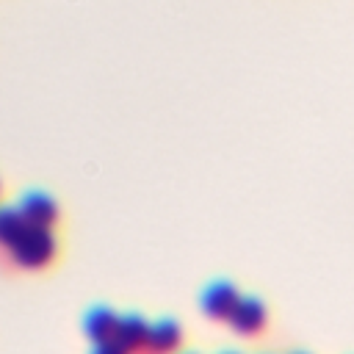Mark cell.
<instances>
[{"mask_svg": "<svg viewBox=\"0 0 354 354\" xmlns=\"http://www.w3.org/2000/svg\"><path fill=\"white\" fill-rule=\"evenodd\" d=\"M11 263L25 268V271H39V268H47L58 252V241L53 235V230L47 227H30L17 238V243L11 249H6Z\"/></svg>", "mask_w": 354, "mask_h": 354, "instance_id": "cell-1", "label": "cell"}, {"mask_svg": "<svg viewBox=\"0 0 354 354\" xmlns=\"http://www.w3.org/2000/svg\"><path fill=\"white\" fill-rule=\"evenodd\" d=\"M17 210L22 213V218L30 227H47V230H53V224L58 221V205L44 191H25L19 196V202H17Z\"/></svg>", "mask_w": 354, "mask_h": 354, "instance_id": "cell-2", "label": "cell"}, {"mask_svg": "<svg viewBox=\"0 0 354 354\" xmlns=\"http://www.w3.org/2000/svg\"><path fill=\"white\" fill-rule=\"evenodd\" d=\"M238 290L230 282H213L210 288H205L202 293V310L205 315L216 318V321H227L238 304Z\"/></svg>", "mask_w": 354, "mask_h": 354, "instance_id": "cell-3", "label": "cell"}, {"mask_svg": "<svg viewBox=\"0 0 354 354\" xmlns=\"http://www.w3.org/2000/svg\"><path fill=\"white\" fill-rule=\"evenodd\" d=\"M227 321H230V326L238 335H254L266 324V307L254 296H241L238 304H235V310H232V315Z\"/></svg>", "mask_w": 354, "mask_h": 354, "instance_id": "cell-4", "label": "cell"}, {"mask_svg": "<svg viewBox=\"0 0 354 354\" xmlns=\"http://www.w3.org/2000/svg\"><path fill=\"white\" fill-rule=\"evenodd\" d=\"M147 332H149V324H147L141 315H136V313H130V315H119L113 343L122 346V348L130 354V351L144 348V343H147Z\"/></svg>", "mask_w": 354, "mask_h": 354, "instance_id": "cell-5", "label": "cell"}, {"mask_svg": "<svg viewBox=\"0 0 354 354\" xmlns=\"http://www.w3.org/2000/svg\"><path fill=\"white\" fill-rule=\"evenodd\" d=\"M116 324H119V315H116L113 310H108V307H94V310H88V315H86V321H83V329H86V335H88V337L94 340V346H97V343H111V340H113Z\"/></svg>", "mask_w": 354, "mask_h": 354, "instance_id": "cell-6", "label": "cell"}, {"mask_svg": "<svg viewBox=\"0 0 354 354\" xmlns=\"http://www.w3.org/2000/svg\"><path fill=\"white\" fill-rule=\"evenodd\" d=\"M180 337H183L180 335V324H174V321H158V324L149 326L144 348L149 354H171L180 346Z\"/></svg>", "mask_w": 354, "mask_h": 354, "instance_id": "cell-7", "label": "cell"}, {"mask_svg": "<svg viewBox=\"0 0 354 354\" xmlns=\"http://www.w3.org/2000/svg\"><path fill=\"white\" fill-rule=\"evenodd\" d=\"M25 230L28 221L22 218L17 205H0V249H11Z\"/></svg>", "mask_w": 354, "mask_h": 354, "instance_id": "cell-8", "label": "cell"}, {"mask_svg": "<svg viewBox=\"0 0 354 354\" xmlns=\"http://www.w3.org/2000/svg\"><path fill=\"white\" fill-rule=\"evenodd\" d=\"M91 354H127V351H124L122 346H116V343L111 340V343H97Z\"/></svg>", "mask_w": 354, "mask_h": 354, "instance_id": "cell-9", "label": "cell"}]
</instances>
